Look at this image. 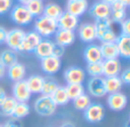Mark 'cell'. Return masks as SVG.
Here are the masks:
<instances>
[{"instance_id":"obj_1","label":"cell","mask_w":130,"mask_h":127,"mask_svg":"<svg viewBox=\"0 0 130 127\" xmlns=\"http://www.w3.org/2000/svg\"><path fill=\"white\" fill-rule=\"evenodd\" d=\"M57 22L53 18H49L47 16H39L37 17L34 22V31L41 37V38H49L50 36H54L57 31Z\"/></svg>"},{"instance_id":"obj_2","label":"cell","mask_w":130,"mask_h":127,"mask_svg":"<svg viewBox=\"0 0 130 127\" xmlns=\"http://www.w3.org/2000/svg\"><path fill=\"white\" fill-rule=\"evenodd\" d=\"M34 111L42 117H49L53 116L56 111L57 105L54 103L53 98L47 95H41L36 100L33 104Z\"/></svg>"},{"instance_id":"obj_3","label":"cell","mask_w":130,"mask_h":127,"mask_svg":"<svg viewBox=\"0 0 130 127\" xmlns=\"http://www.w3.org/2000/svg\"><path fill=\"white\" fill-rule=\"evenodd\" d=\"M10 18L17 25H29L33 20V16L24 5H17L11 9Z\"/></svg>"},{"instance_id":"obj_4","label":"cell","mask_w":130,"mask_h":127,"mask_svg":"<svg viewBox=\"0 0 130 127\" xmlns=\"http://www.w3.org/2000/svg\"><path fill=\"white\" fill-rule=\"evenodd\" d=\"M24 36L25 32L20 27H15V29H11L10 31H7L6 44L9 47V49L14 50V52H21Z\"/></svg>"},{"instance_id":"obj_5","label":"cell","mask_w":130,"mask_h":127,"mask_svg":"<svg viewBox=\"0 0 130 127\" xmlns=\"http://www.w3.org/2000/svg\"><path fill=\"white\" fill-rule=\"evenodd\" d=\"M105 116V109L101 103H90V105L83 111V117L87 121L96 124L103 120Z\"/></svg>"},{"instance_id":"obj_6","label":"cell","mask_w":130,"mask_h":127,"mask_svg":"<svg viewBox=\"0 0 130 127\" xmlns=\"http://www.w3.org/2000/svg\"><path fill=\"white\" fill-rule=\"evenodd\" d=\"M87 89L90 95L97 98L103 97L107 94L105 88V80L103 77H91L87 84Z\"/></svg>"},{"instance_id":"obj_7","label":"cell","mask_w":130,"mask_h":127,"mask_svg":"<svg viewBox=\"0 0 130 127\" xmlns=\"http://www.w3.org/2000/svg\"><path fill=\"white\" fill-rule=\"evenodd\" d=\"M13 97L17 102H27L31 97V92L27 87L26 80L22 79L20 81H15L13 85Z\"/></svg>"},{"instance_id":"obj_8","label":"cell","mask_w":130,"mask_h":127,"mask_svg":"<svg viewBox=\"0 0 130 127\" xmlns=\"http://www.w3.org/2000/svg\"><path fill=\"white\" fill-rule=\"evenodd\" d=\"M64 79L67 84H82L86 79V72L80 66H70L64 71Z\"/></svg>"},{"instance_id":"obj_9","label":"cell","mask_w":130,"mask_h":127,"mask_svg":"<svg viewBox=\"0 0 130 127\" xmlns=\"http://www.w3.org/2000/svg\"><path fill=\"white\" fill-rule=\"evenodd\" d=\"M128 98L126 94L122 92H117V93L110 94L107 97V105L113 111H121L127 107Z\"/></svg>"},{"instance_id":"obj_10","label":"cell","mask_w":130,"mask_h":127,"mask_svg":"<svg viewBox=\"0 0 130 127\" xmlns=\"http://www.w3.org/2000/svg\"><path fill=\"white\" fill-rule=\"evenodd\" d=\"M56 22H57V26H58V29L74 31L79 25V17L72 15V14H70V13H67V11H63L62 15L57 18Z\"/></svg>"},{"instance_id":"obj_11","label":"cell","mask_w":130,"mask_h":127,"mask_svg":"<svg viewBox=\"0 0 130 127\" xmlns=\"http://www.w3.org/2000/svg\"><path fill=\"white\" fill-rule=\"evenodd\" d=\"M78 34H79V38H80L83 43L90 44L97 39L96 26H95L94 23H86V24H82L81 26H79Z\"/></svg>"},{"instance_id":"obj_12","label":"cell","mask_w":130,"mask_h":127,"mask_svg":"<svg viewBox=\"0 0 130 127\" xmlns=\"http://www.w3.org/2000/svg\"><path fill=\"white\" fill-rule=\"evenodd\" d=\"M88 6L89 5L87 0H67L66 11L76 17H80L88 10Z\"/></svg>"},{"instance_id":"obj_13","label":"cell","mask_w":130,"mask_h":127,"mask_svg":"<svg viewBox=\"0 0 130 127\" xmlns=\"http://www.w3.org/2000/svg\"><path fill=\"white\" fill-rule=\"evenodd\" d=\"M41 69L47 75H55L56 72H58L61 69V59H57L55 56H48L45 59H41Z\"/></svg>"},{"instance_id":"obj_14","label":"cell","mask_w":130,"mask_h":127,"mask_svg":"<svg viewBox=\"0 0 130 127\" xmlns=\"http://www.w3.org/2000/svg\"><path fill=\"white\" fill-rule=\"evenodd\" d=\"M89 14L91 17H95V20L97 18H106L111 16V7L110 5L105 4L101 0L97 1L92 5L89 8Z\"/></svg>"},{"instance_id":"obj_15","label":"cell","mask_w":130,"mask_h":127,"mask_svg":"<svg viewBox=\"0 0 130 127\" xmlns=\"http://www.w3.org/2000/svg\"><path fill=\"white\" fill-rule=\"evenodd\" d=\"M41 39L42 38L36 31H31L25 33L23 43H22V50L21 52H34V49L39 45Z\"/></svg>"},{"instance_id":"obj_16","label":"cell","mask_w":130,"mask_h":127,"mask_svg":"<svg viewBox=\"0 0 130 127\" xmlns=\"http://www.w3.org/2000/svg\"><path fill=\"white\" fill-rule=\"evenodd\" d=\"M121 72V63L118 59L103 60V75L105 78L115 77Z\"/></svg>"},{"instance_id":"obj_17","label":"cell","mask_w":130,"mask_h":127,"mask_svg":"<svg viewBox=\"0 0 130 127\" xmlns=\"http://www.w3.org/2000/svg\"><path fill=\"white\" fill-rule=\"evenodd\" d=\"M54 36L55 39H56V44L63 46V47L71 46L75 40V33H74V31H71V30L57 29Z\"/></svg>"},{"instance_id":"obj_18","label":"cell","mask_w":130,"mask_h":127,"mask_svg":"<svg viewBox=\"0 0 130 127\" xmlns=\"http://www.w3.org/2000/svg\"><path fill=\"white\" fill-rule=\"evenodd\" d=\"M83 57H85V61L87 62V64L103 61L101 47L98 45H88L83 50Z\"/></svg>"},{"instance_id":"obj_19","label":"cell","mask_w":130,"mask_h":127,"mask_svg":"<svg viewBox=\"0 0 130 127\" xmlns=\"http://www.w3.org/2000/svg\"><path fill=\"white\" fill-rule=\"evenodd\" d=\"M6 73L8 75V78L11 81H20V80L24 79L25 73H26V69L25 65L20 62H16L15 64L10 65L9 68H7Z\"/></svg>"},{"instance_id":"obj_20","label":"cell","mask_w":130,"mask_h":127,"mask_svg":"<svg viewBox=\"0 0 130 127\" xmlns=\"http://www.w3.org/2000/svg\"><path fill=\"white\" fill-rule=\"evenodd\" d=\"M53 46H54V43H53L52 40H49V39H41L39 45L37 46V48L34 49V54L40 60L45 59V57H48V56H52Z\"/></svg>"},{"instance_id":"obj_21","label":"cell","mask_w":130,"mask_h":127,"mask_svg":"<svg viewBox=\"0 0 130 127\" xmlns=\"http://www.w3.org/2000/svg\"><path fill=\"white\" fill-rule=\"evenodd\" d=\"M115 45L119 50V55L123 59H130V37L129 36H119L115 40Z\"/></svg>"},{"instance_id":"obj_22","label":"cell","mask_w":130,"mask_h":127,"mask_svg":"<svg viewBox=\"0 0 130 127\" xmlns=\"http://www.w3.org/2000/svg\"><path fill=\"white\" fill-rule=\"evenodd\" d=\"M99 47H101L103 60H113L120 56L115 43H102Z\"/></svg>"},{"instance_id":"obj_23","label":"cell","mask_w":130,"mask_h":127,"mask_svg":"<svg viewBox=\"0 0 130 127\" xmlns=\"http://www.w3.org/2000/svg\"><path fill=\"white\" fill-rule=\"evenodd\" d=\"M26 84L29 87L31 94H38L41 93L43 84V77L39 75H32L26 79Z\"/></svg>"},{"instance_id":"obj_24","label":"cell","mask_w":130,"mask_h":127,"mask_svg":"<svg viewBox=\"0 0 130 127\" xmlns=\"http://www.w3.org/2000/svg\"><path fill=\"white\" fill-rule=\"evenodd\" d=\"M104 80H105L106 93H108V94H113V93H117V92H120V89L123 86V84H122L119 76L104 78Z\"/></svg>"},{"instance_id":"obj_25","label":"cell","mask_w":130,"mask_h":127,"mask_svg":"<svg viewBox=\"0 0 130 127\" xmlns=\"http://www.w3.org/2000/svg\"><path fill=\"white\" fill-rule=\"evenodd\" d=\"M50 97L53 98V101L56 105H65L70 102V98L66 93V88L63 86H58V88L53 93Z\"/></svg>"},{"instance_id":"obj_26","label":"cell","mask_w":130,"mask_h":127,"mask_svg":"<svg viewBox=\"0 0 130 127\" xmlns=\"http://www.w3.org/2000/svg\"><path fill=\"white\" fill-rule=\"evenodd\" d=\"M0 62L5 68H9L10 65L15 64L17 61V55L16 52L11 49H5L0 53Z\"/></svg>"},{"instance_id":"obj_27","label":"cell","mask_w":130,"mask_h":127,"mask_svg":"<svg viewBox=\"0 0 130 127\" xmlns=\"http://www.w3.org/2000/svg\"><path fill=\"white\" fill-rule=\"evenodd\" d=\"M62 13H63V10H62V8L57 4H48L43 7L42 15L57 21V18L62 15Z\"/></svg>"},{"instance_id":"obj_28","label":"cell","mask_w":130,"mask_h":127,"mask_svg":"<svg viewBox=\"0 0 130 127\" xmlns=\"http://www.w3.org/2000/svg\"><path fill=\"white\" fill-rule=\"evenodd\" d=\"M95 26H96V31H97V39L104 33L106 32L108 29L112 27V20L110 17H106V18H97L95 20Z\"/></svg>"},{"instance_id":"obj_29","label":"cell","mask_w":130,"mask_h":127,"mask_svg":"<svg viewBox=\"0 0 130 127\" xmlns=\"http://www.w3.org/2000/svg\"><path fill=\"white\" fill-rule=\"evenodd\" d=\"M16 103H17V101H16L13 96H7L6 100L0 104V111H1V114L4 115V116L11 117Z\"/></svg>"},{"instance_id":"obj_30","label":"cell","mask_w":130,"mask_h":127,"mask_svg":"<svg viewBox=\"0 0 130 127\" xmlns=\"http://www.w3.org/2000/svg\"><path fill=\"white\" fill-rule=\"evenodd\" d=\"M59 85L57 84V81L54 78H43V84H42V89H41V93L42 95H47V96H52L53 93L58 88Z\"/></svg>"},{"instance_id":"obj_31","label":"cell","mask_w":130,"mask_h":127,"mask_svg":"<svg viewBox=\"0 0 130 127\" xmlns=\"http://www.w3.org/2000/svg\"><path fill=\"white\" fill-rule=\"evenodd\" d=\"M25 7L33 17H39V16L42 15L45 5H43L42 0H32L27 5H25Z\"/></svg>"},{"instance_id":"obj_32","label":"cell","mask_w":130,"mask_h":127,"mask_svg":"<svg viewBox=\"0 0 130 127\" xmlns=\"http://www.w3.org/2000/svg\"><path fill=\"white\" fill-rule=\"evenodd\" d=\"M30 114V107L26 102H17L15 105V109L13 111V115L11 117L16 119H21L26 117L27 115Z\"/></svg>"},{"instance_id":"obj_33","label":"cell","mask_w":130,"mask_h":127,"mask_svg":"<svg viewBox=\"0 0 130 127\" xmlns=\"http://www.w3.org/2000/svg\"><path fill=\"white\" fill-rule=\"evenodd\" d=\"M65 88H66V93L70 100H74L75 97L85 93V87L82 84H67Z\"/></svg>"},{"instance_id":"obj_34","label":"cell","mask_w":130,"mask_h":127,"mask_svg":"<svg viewBox=\"0 0 130 127\" xmlns=\"http://www.w3.org/2000/svg\"><path fill=\"white\" fill-rule=\"evenodd\" d=\"M91 103V100H90V96L87 95V94H81L80 96L75 97L73 100V105L76 110H80V111H85Z\"/></svg>"},{"instance_id":"obj_35","label":"cell","mask_w":130,"mask_h":127,"mask_svg":"<svg viewBox=\"0 0 130 127\" xmlns=\"http://www.w3.org/2000/svg\"><path fill=\"white\" fill-rule=\"evenodd\" d=\"M87 72L91 77H102L103 76V61L96 62V63H88Z\"/></svg>"},{"instance_id":"obj_36","label":"cell","mask_w":130,"mask_h":127,"mask_svg":"<svg viewBox=\"0 0 130 127\" xmlns=\"http://www.w3.org/2000/svg\"><path fill=\"white\" fill-rule=\"evenodd\" d=\"M117 38H118V36H117V33H115V31L111 27V29H108L106 32H104L98 39L102 43H115Z\"/></svg>"},{"instance_id":"obj_37","label":"cell","mask_w":130,"mask_h":127,"mask_svg":"<svg viewBox=\"0 0 130 127\" xmlns=\"http://www.w3.org/2000/svg\"><path fill=\"white\" fill-rule=\"evenodd\" d=\"M127 17V11L126 9L122 10H114L111 11V16L110 18L112 20V22H117V23H122Z\"/></svg>"},{"instance_id":"obj_38","label":"cell","mask_w":130,"mask_h":127,"mask_svg":"<svg viewBox=\"0 0 130 127\" xmlns=\"http://www.w3.org/2000/svg\"><path fill=\"white\" fill-rule=\"evenodd\" d=\"M64 52H65V47L54 43V46H53V53H52L53 56L57 57V59H61V57L64 55Z\"/></svg>"},{"instance_id":"obj_39","label":"cell","mask_w":130,"mask_h":127,"mask_svg":"<svg viewBox=\"0 0 130 127\" xmlns=\"http://www.w3.org/2000/svg\"><path fill=\"white\" fill-rule=\"evenodd\" d=\"M13 1L11 0H0V15L6 14L11 8Z\"/></svg>"},{"instance_id":"obj_40","label":"cell","mask_w":130,"mask_h":127,"mask_svg":"<svg viewBox=\"0 0 130 127\" xmlns=\"http://www.w3.org/2000/svg\"><path fill=\"white\" fill-rule=\"evenodd\" d=\"M120 24H121V33L123 34V36L130 37V21L128 18H126V20L122 23H120Z\"/></svg>"},{"instance_id":"obj_41","label":"cell","mask_w":130,"mask_h":127,"mask_svg":"<svg viewBox=\"0 0 130 127\" xmlns=\"http://www.w3.org/2000/svg\"><path fill=\"white\" fill-rule=\"evenodd\" d=\"M4 127H23V125H22L20 119L11 118V119H9V120L6 121V124L4 125Z\"/></svg>"},{"instance_id":"obj_42","label":"cell","mask_w":130,"mask_h":127,"mask_svg":"<svg viewBox=\"0 0 130 127\" xmlns=\"http://www.w3.org/2000/svg\"><path fill=\"white\" fill-rule=\"evenodd\" d=\"M120 79H121L122 84H126V85L130 84V69H126V70L121 73Z\"/></svg>"},{"instance_id":"obj_43","label":"cell","mask_w":130,"mask_h":127,"mask_svg":"<svg viewBox=\"0 0 130 127\" xmlns=\"http://www.w3.org/2000/svg\"><path fill=\"white\" fill-rule=\"evenodd\" d=\"M110 7H111V11H114V10H122V9H126V8H127V7L124 6V5L122 4L121 1H119V0L114 1Z\"/></svg>"},{"instance_id":"obj_44","label":"cell","mask_w":130,"mask_h":127,"mask_svg":"<svg viewBox=\"0 0 130 127\" xmlns=\"http://www.w3.org/2000/svg\"><path fill=\"white\" fill-rule=\"evenodd\" d=\"M6 38H7V30L4 26H0V45L6 43Z\"/></svg>"},{"instance_id":"obj_45","label":"cell","mask_w":130,"mask_h":127,"mask_svg":"<svg viewBox=\"0 0 130 127\" xmlns=\"http://www.w3.org/2000/svg\"><path fill=\"white\" fill-rule=\"evenodd\" d=\"M7 93H6V91H5L2 87H0V104H1L2 102H4L5 100H6V97H7Z\"/></svg>"},{"instance_id":"obj_46","label":"cell","mask_w":130,"mask_h":127,"mask_svg":"<svg viewBox=\"0 0 130 127\" xmlns=\"http://www.w3.org/2000/svg\"><path fill=\"white\" fill-rule=\"evenodd\" d=\"M5 75H6V68H5L1 64V62H0V79H2V78L5 77Z\"/></svg>"},{"instance_id":"obj_47","label":"cell","mask_w":130,"mask_h":127,"mask_svg":"<svg viewBox=\"0 0 130 127\" xmlns=\"http://www.w3.org/2000/svg\"><path fill=\"white\" fill-rule=\"evenodd\" d=\"M59 127H75V126H74V124L71 123V121H65V123H63Z\"/></svg>"},{"instance_id":"obj_48","label":"cell","mask_w":130,"mask_h":127,"mask_svg":"<svg viewBox=\"0 0 130 127\" xmlns=\"http://www.w3.org/2000/svg\"><path fill=\"white\" fill-rule=\"evenodd\" d=\"M119 1H121L126 7H128L129 5H130V0H119Z\"/></svg>"},{"instance_id":"obj_49","label":"cell","mask_w":130,"mask_h":127,"mask_svg":"<svg viewBox=\"0 0 130 127\" xmlns=\"http://www.w3.org/2000/svg\"><path fill=\"white\" fill-rule=\"evenodd\" d=\"M102 1L105 2V4H107V5H110V6H111V5H112L114 1H117V0H102Z\"/></svg>"},{"instance_id":"obj_50","label":"cell","mask_w":130,"mask_h":127,"mask_svg":"<svg viewBox=\"0 0 130 127\" xmlns=\"http://www.w3.org/2000/svg\"><path fill=\"white\" fill-rule=\"evenodd\" d=\"M18 1L21 2V5H24L25 6V5H27L30 1H32V0H18Z\"/></svg>"},{"instance_id":"obj_51","label":"cell","mask_w":130,"mask_h":127,"mask_svg":"<svg viewBox=\"0 0 130 127\" xmlns=\"http://www.w3.org/2000/svg\"><path fill=\"white\" fill-rule=\"evenodd\" d=\"M0 127H4V125H0Z\"/></svg>"}]
</instances>
